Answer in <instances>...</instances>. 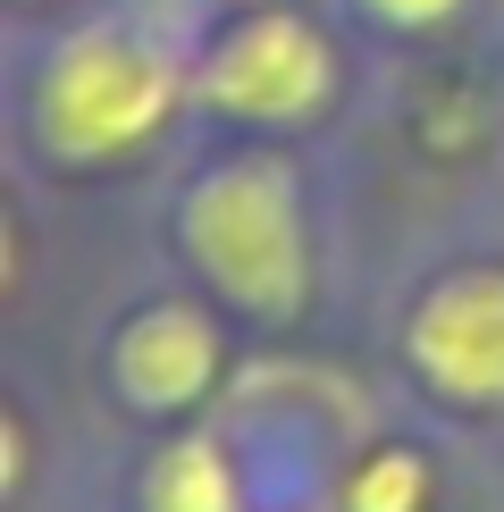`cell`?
Here are the masks:
<instances>
[{
	"mask_svg": "<svg viewBox=\"0 0 504 512\" xmlns=\"http://www.w3.org/2000/svg\"><path fill=\"white\" fill-rule=\"evenodd\" d=\"M185 59L152 26H84L68 34L34 76V135L51 160H118L152 143L185 101Z\"/></svg>",
	"mask_w": 504,
	"mask_h": 512,
	"instance_id": "6da1fadb",
	"label": "cell"
},
{
	"mask_svg": "<svg viewBox=\"0 0 504 512\" xmlns=\"http://www.w3.org/2000/svg\"><path fill=\"white\" fill-rule=\"evenodd\" d=\"M177 244L210 286L252 319H294L311 303V227L286 160H227L177 202Z\"/></svg>",
	"mask_w": 504,
	"mask_h": 512,
	"instance_id": "7a4b0ae2",
	"label": "cell"
},
{
	"mask_svg": "<svg viewBox=\"0 0 504 512\" xmlns=\"http://www.w3.org/2000/svg\"><path fill=\"white\" fill-rule=\"evenodd\" d=\"M336 93V51L311 17L294 9H244L236 26L202 51L194 68V101L219 118H252V126H294Z\"/></svg>",
	"mask_w": 504,
	"mask_h": 512,
	"instance_id": "3957f363",
	"label": "cell"
},
{
	"mask_svg": "<svg viewBox=\"0 0 504 512\" xmlns=\"http://www.w3.org/2000/svg\"><path fill=\"white\" fill-rule=\"evenodd\" d=\"M404 353L446 403H504V269L437 277L404 328Z\"/></svg>",
	"mask_w": 504,
	"mask_h": 512,
	"instance_id": "277c9868",
	"label": "cell"
},
{
	"mask_svg": "<svg viewBox=\"0 0 504 512\" xmlns=\"http://www.w3.org/2000/svg\"><path fill=\"white\" fill-rule=\"evenodd\" d=\"M210 378H219V336H210L202 311H143L126 319L118 336V387L143 403V412H185L194 395H210Z\"/></svg>",
	"mask_w": 504,
	"mask_h": 512,
	"instance_id": "5b68a950",
	"label": "cell"
},
{
	"mask_svg": "<svg viewBox=\"0 0 504 512\" xmlns=\"http://www.w3.org/2000/svg\"><path fill=\"white\" fill-rule=\"evenodd\" d=\"M143 512H244V479L219 437H177L143 471Z\"/></svg>",
	"mask_w": 504,
	"mask_h": 512,
	"instance_id": "8992f818",
	"label": "cell"
},
{
	"mask_svg": "<svg viewBox=\"0 0 504 512\" xmlns=\"http://www.w3.org/2000/svg\"><path fill=\"white\" fill-rule=\"evenodd\" d=\"M345 512H429V462L412 445H378L345 471Z\"/></svg>",
	"mask_w": 504,
	"mask_h": 512,
	"instance_id": "52a82bcc",
	"label": "cell"
},
{
	"mask_svg": "<svg viewBox=\"0 0 504 512\" xmlns=\"http://www.w3.org/2000/svg\"><path fill=\"white\" fill-rule=\"evenodd\" d=\"M362 9L378 17V26H404V34H420V26H446L462 0H362Z\"/></svg>",
	"mask_w": 504,
	"mask_h": 512,
	"instance_id": "ba28073f",
	"label": "cell"
},
{
	"mask_svg": "<svg viewBox=\"0 0 504 512\" xmlns=\"http://www.w3.org/2000/svg\"><path fill=\"white\" fill-rule=\"evenodd\" d=\"M9 487H26V429L9 420Z\"/></svg>",
	"mask_w": 504,
	"mask_h": 512,
	"instance_id": "9c48e42d",
	"label": "cell"
}]
</instances>
